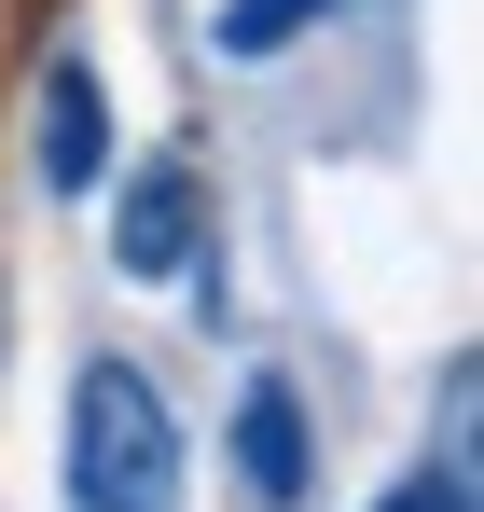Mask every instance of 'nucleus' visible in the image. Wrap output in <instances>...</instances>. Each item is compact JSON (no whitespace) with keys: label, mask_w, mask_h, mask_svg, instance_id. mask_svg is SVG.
<instances>
[{"label":"nucleus","mask_w":484,"mask_h":512,"mask_svg":"<svg viewBox=\"0 0 484 512\" xmlns=\"http://www.w3.org/2000/svg\"><path fill=\"white\" fill-rule=\"evenodd\" d=\"M70 512H180V416L139 360L70 374Z\"/></svg>","instance_id":"f257e3e1"},{"label":"nucleus","mask_w":484,"mask_h":512,"mask_svg":"<svg viewBox=\"0 0 484 512\" xmlns=\"http://www.w3.org/2000/svg\"><path fill=\"white\" fill-rule=\"evenodd\" d=\"M194 222H208V180L194 167H139L125 180V222H111V263L125 277H180L194 263Z\"/></svg>","instance_id":"f03ea898"},{"label":"nucleus","mask_w":484,"mask_h":512,"mask_svg":"<svg viewBox=\"0 0 484 512\" xmlns=\"http://www.w3.org/2000/svg\"><path fill=\"white\" fill-rule=\"evenodd\" d=\"M97 167H111V84L56 56L42 70V194H97Z\"/></svg>","instance_id":"7ed1b4c3"},{"label":"nucleus","mask_w":484,"mask_h":512,"mask_svg":"<svg viewBox=\"0 0 484 512\" xmlns=\"http://www.w3.org/2000/svg\"><path fill=\"white\" fill-rule=\"evenodd\" d=\"M236 457H249V485H263V499H305V402H291L277 374L236 402Z\"/></svg>","instance_id":"20e7f679"},{"label":"nucleus","mask_w":484,"mask_h":512,"mask_svg":"<svg viewBox=\"0 0 484 512\" xmlns=\"http://www.w3.org/2000/svg\"><path fill=\"white\" fill-rule=\"evenodd\" d=\"M305 14H319V0H222V56H277V42H305Z\"/></svg>","instance_id":"39448f33"},{"label":"nucleus","mask_w":484,"mask_h":512,"mask_svg":"<svg viewBox=\"0 0 484 512\" xmlns=\"http://www.w3.org/2000/svg\"><path fill=\"white\" fill-rule=\"evenodd\" d=\"M374 512H471V471H415V485H388Z\"/></svg>","instance_id":"423d86ee"}]
</instances>
